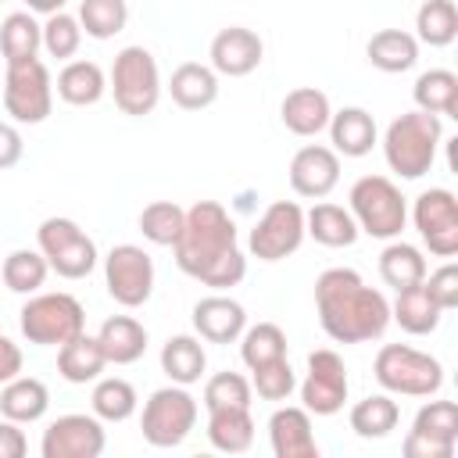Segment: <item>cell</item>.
<instances>
[{"instance_id":"cell-1","label":"cell","mask_w":458,"mask_h":458,"mask_svg":"<svg viewBox=\"0 0 458 458\" xmlns=\"http://www.w3.org/2000/svg\"><path fill=\"white\" fill-rule=\"evenodd\" d=\"M175 265L211 290L240 286L247 276V258L236 240V222L218 200H197L186 208L179 240L172 243Z\"/></svg>"},{"instance_id":"cell-2","label":"cell","mask_w":458,"mask_h":458,"mask_svg":"<svg viewBox=\"0 0 458 458\" xmlns=\"http://www.w3.org/2000/svg\"><path fill=\"white\" fill-rule=\"evenodd\" d=\"M315 311L333 344H369L390 326V301L354 268H326L315 279Z\"/></svg>"},{"instance_id":"cell-3","label":"cell","mask_w":458,"mask_h":458,"mask_svg":"<svg viewBox=\"0 0 458 458\" xmlns=\"http://www.w3.org/2000/svg\"><path fill=\"white\" fill-rule=\"evenodd\" d=\"M444 143V122L429 111H404L383 132V157L401 179H422Z\"/></svg>"},{"instance_id":"cell-4","label":"cell","mask_w":458,"mask_h":458,"mask_svg":"<svg viewBox=\"0 0 458 458\" xmlns=\"http://www.w3.org/2000/svg\"><path fill=\"white\" fill-rule=\"evenodd\" d=\"M347 211L358 222V233L376 240H397L408 222V200L401 186L386 175H361L347 193Z\"/></svg>"},{"instance_id":"cell-5","label":"cell","mask_w":458,"mask_h":458,"mask_svg":"<svg viewBox=\"0 0 458 458\" xmlns=\"http://www.w3.org/2000/svg\"><path fill=\"white\" fill-rule=\"evenodd\" d=\"M372 376L386 394L401 397H433L444 386V365L408 344H383L376 351Z\"/></svg>"},{"instance_id":"cell-6","label":"cell","mask_w":458,"mask_h":458,"mask_svg":"<svg viewBox=\"0 0 458 458\" xmlns=\"http://www.w3.org/2000/svg\"><path fill=\"white\" fill-rule=\"evenodd\" d=\"M18 326H21V336L36 347H61L86 329V311L64 290L29 293V301L18 311Z\"/></svg>"},{"instance_id":"cell-7","label":"cell","mask_w":458,"mask_h":458,"mask_svg":"<svg viewBox=\"0 0 458 458\" xmlns=\"http://www.w3.org/2000/svg\"><path fill=\"white\" fill-rule=\"evenodd\" d=\"M107 89L114 93V107L122 114H132V118L150 114L161 100V72H157L154 54L147 47L118 50L114 64H111Z\"/></svg>"},{"instance_id":"cell-8","label":"cell","mask_w":458,"mask_h":458,"mask_svg":"<svg viewBox=\"0 0 458 458\" xmlns=\"http://www.w3.org/2000/svg\"><path fill=\"white\" fill-rule=\"evenodd\" d=\"M36 247L47 258L50 272H57L61 279H86L97 268V243L75 218H43L36 229Z\"/></svg>"},{"instance_id":"cell-9","label":"cell","mask_w":458,"mask_h":458,"mask_svg":"<svg viewBox=\"0 0 458 458\" xmlns=\"http://www.w3.org/2000/svg\"><path fill=\"white\" fill-rule=\"evenodd\" d=\"M197 415H200L197 397L186 386L168 383L147 397L143 415H140V433L150 447H179L193 433Z\"/></svg>"},{"instance_id":"cell-10","label":"cell","mask_w":458,"mask_h":458,"mask_svg":"<svg viewBox=\"0 0 458 458\" xmlns=\"http://www.w3.org/2000/svg\"><path fill=\"white\" fill-rule=\"evenodd\" d=\"M4 111L18 125H39L54 111V79L39 57L7 64L4 75Z\"/></svg>"},{"instance_id":"cell-11","label":"cell","mask_w":458,"mask_h":458,"mask_svg":"<svg viewBox=\"0 0 458 458\" xmlns=\"http://www.w3.org/2000/svg\"><path fill=\"white\" fill-rule=\"evenodd\" d=\"M107 297L122 308H143L154 293V258L136 243H118L104 258Z\"/></svg>"},{"instance_id":"cell-12","label":"cell","mask_w":458,"mask_h":458,"mask_svg":"<svg viewBox=\"0 0 458 458\" xmlns=\"http://www.w3.org/2000/svg\"><path fill=\"white\" fill-rule=\"evenodd\" d=\"M304 208L297 200H272L247 236V250L258 261H283L304 243Z\"/></svg>"},{"instance_id":"cell-13","label":"cell","mask_w":458,"mask_h":458,"mask_svg":"<svg viewBox=\"0 0 458 458\" xmlns=\"http://www.w3.org/2000/svg\"><path fill=\"white\" fill-rule=\"evenodd\" d=\"M411 222L433 258L458 254V197L444 186H429L411 204Z\"/></svg>"},{"instance_id":"cell-14","label":"cell","mask_w":458,"mask_h":458,"mask_svg":"<svg viewBox=\"0 0 458 458\" xmlns=\"http://www.w3.org/2000/svg\"><path fill=\"white\" fill-rule=\"evenodd\" d=\"M301 390V408H308L311 415H336L347 401V365L333 347H318L308 354V372L297 383Z\"/></svg>"},{"instance_id":"cell-15","label":"cell","mask_w":458,"mask_h":458,"mask_svg":"<svg viewBox=\"0 0 458 458\" xmlns=\"http://www.w3.org/2000/svg\"><path fill=\"white\" fill-rule=\"evenodd\" d=\"M458 447V404L454 401H426L411 429L401 444L404 458H451Z\"/></svg>"},{"instance_id":"cell-16","label":"cell","mask_w":458,"mask_h":458,"mask_svg":"<svg viewBox=\"0 0 458 458\" xmlns=\"http://www.w3.org/2000/svg\"><path fill=\"white\" fill-rule=\"evenodd\" d=\"M104 447H107V433L93 411L57 415L43 429V440H39L43 458H100Z\"/></svg>"},{"instance_id":"cell-17","label":"cell","mask_w":458,"mask_h":458,"mask_svg":"<svg viewBox=\"0 0 458 458\" xmlns=\"http://www.w3.org/2000/svg\"><path fill=\"white\" fill-rule=\"evenodd\" d=\"M340 182V154L326 143H308L290 157V190L304 200H322Z\"/></svg>"},{"instance_id":"cell-18","label":"cell","mask_w":458,"mask_h":458,"mask_svg":"<svg viewBox=\"0 0 458 458\" xmlns=\"http://www.w3.org/2000/svg\"><path fill=\"white\" fill-rule=\"evenodd\" d=\"M208 57H211V68H215L218 75L243 79V75H250V72L265 61V43H261V36H258L254 29H247V25H229V29H222V32H215Z\"/></svg>"},{"instance_id":"cell-19","label":"cell","mask_w":458,"mask_h":458,"mask_svg":"<svg viewBox=\"0 0 458 458\" xmlns=\"http://www.w3.org/2000/svg\"><path fill=\"white\" fill-rule=\"evenodd\" d=\"M193 333L208 344H236L240 333L247 329V311L240 301L225 297L222 290L211 297H200L193 304Z\"/></svg>"},{"instance_id":"cell-20","label":"cell","mask_w":458,"mask_h":458,"mask_svg":"<svg viewBox=\"0 0 458 458\" xmlns=\"http://www.w3.org/2000/svg\"><path fill=\"white\" fill-rule=\"evenodd\" d=\"M268 444L276 458H318L315 429H311V411L286 404L276 408L268 419Z\"/></svg>"},{"instance_id":"cell-21","label":"cell","mask_w":458,"mask_h":458,"mask_svg":"<svg viewBox=\"0 0 458 458\" xmlns=\"http://www.w3.org/2000/svg\"><path fill=\"white\" fill-rule=\"evenodd\" d=\"M329 114H333L329 97L322 89H315V86H297L279 104V118H283L286 132L304 136V140L308 136H318L329 125Z\"/></svg>"},{"instance_id":"cell-22","label":"cell","mask_w":458,"mask_h":458,"mask_svg":"<svg viewBox=\"0 0 458 458\" xmlns=\"http://www.w3.org/2000/svg\"><path fill=\"white\" fill-rule=\"evenodd\" d=\"M326 129H329L333 150L344 154V157H365L376 147V140H379L376 118L365 107H340V111H333Z\"/></svg>"},{"instance_id":"cell-23","label":"cell","mask_w":458,"mask_h":458,"mask_svg":"<svg viewBox=\"0 0 458 458\" xmlns=\"http://www.w3.org/2000/svg\"><path fill=\"white\" fill-rule=\"evenodd\" d=\"M168 93L182 111H204L218 100V72L200 61H182L168 79Z\"/></svg>"},{"instance_id":"cell-24","label":"cell","mask_w":458,"mask_h":458,"mask_svg":"<svg viewBox=\"0 0 458 458\" xmlns=\"http://www.w3.org/2000/svg\"><path fill=\"white\" fill-rule=\"evenodd\" d=\"M97 340L104 347L107 365H132L147 354V329L132 315H111L97 329Z\"/></svg>"},{"instance_id":"cell-25","label":"cell","mask_w":458,"mask_h":458,"mask_svg":"<svg viewBox=\"0 0 458 458\" xmlns=\"http://www.w3.org/2000/svg\"><path fill=\"white\" fill-rule=\"evenodd\" d=\"M107 369V358H104V347L97 336H89L86 329L79 336H72L68 344L57 347V372L61 379L82 386V383H93L100 379V372Z\"/></svg>"},{"instance_id":"cell-26","label":"cell","mask_w":458,"mask_h":458,"mask_svg":"<svg viewBox=\"0 0 458 458\" xmlns=\"http://www.w3.org/2000/svg\"><path fill=\"white\" fill-rule=\"evenodd\" d=\"M50 408V390L36 376H14L0 390V415L11 422H39Z\"/></svg>"},{"instance_id":"cell-27","label":"cell","mask_w":458,"mask_h":458,"mask_svg":"<svg viewBox=\"0 0 458 458\" xmlns=\"http://www.w3.org/2000/svg\"><path fill=\"white\" fill-rule=\"evenodd\" d=\"M440 304L429 297L426 283H415V286H404L397 290V301L390 304V322H397L404 333L411 336H429L437 326H440Z\"/></svg>"},{"instance_id":"cell-28","label":"cell","mask_w":458,"mask_h":458,"mask_svg":"<svg viewBox=\"0 0 458 458\" xmlns=\"http://www.w3.org/2000/svg\"><path fill=\"white\" fill-rule=\"evenodd\" d=\"M365 57H369L372 68H379L386 75H397V72H408L419 61V39L404 29H379L365 43Z\"/></svg>"},{"instance_id":"cell-29","label":"cell","mask_w":458,"mask_h":458,"mask_svg":"<svg viewBox=\"0 0 458 458\" xmlns=\"http://www.w3.org/2000/svg\"><path fill=\"white\" fill-rule=\"evenodd\" d=\"M57 97L72 107H89L107 93V75L97 61H68L54 82Z\"/></svg>"},{"instance_id":"cell-30","label":"cell","mask_w":458,"mask_h":458,"mask_svg":"<svg viewBox=\"0 0 458 458\" xmlns=\"http://www.w3.org/2000/svg\"><path fill=\"white\" fill-rule=\"evenodd\" d=\"M208 369V351L200 344V336H190V333H179V336H168L161 344V372L179 383V386H190L204 376Z\"/></svg>"},{"instance_id":"cell-31","label":"cell","mask_w":458,"mask_h":458,"mask_svg":"<svg viewBox=\"0 0 458 458\" xmlns=\"http://www.w3.org/2000/svg\"><path fill=\"white\" fill-rule=\"evenodd\" d=\"M304 233L322 243V247H351L358 240V222L351 218L347 208L340 204H329V200H318L311 211H304Z\"/></svg>"},{"instance_id":"cell-32","label":"cell","mask_w":458,"mask_h":458,"mask_svg":"<svg viewBox=\"0 0 458 458\" xmlns=\"http://www.w3.org/2000/svg\"><path fill=\"white\" fill-rule=\"evenodd\" d=\"M208 444L225 454H243L254 444L250 408H211L208 411Z\"/></svg>"},{"instance_id":"cell-33","label":"cell","mask_w":458,"mask_h":458,"mask_svg":"<svg viewBox=\"0 0 458 458\" xmlns=\"http://www.w3.org/2000/svg\"><path fill=\"white\" fill-rule=\"evenodd\" d=\"M411 100L419 111L440 114V118H458V75L451 68H429L415 79Z\"/></svg>"},{"instance_id":"cell-34","label":"cell","mask_w":458,"mask_h":458,"mask_svg":"<svg viewBox=\"0 0 458 458\" xmlns=\"http://www.w3.org/2000/svg\"><path fill=\"white\" fill-rule=\"evenodd\" d=\"M347 422L361 440H383V437H390L397 429L401 408H397V401L390 394H369L358 404H351Z\"/></svg>"},{"instance_id":"cell-35","label":"cell","mask_w":458,"mask_h":458,"mask_svg":"<svg viewBox=\"0 0 458 458\" xmlns=\"http://www.w3.org/2000/svg\"><path fill=\"white\" fill-rule=\"evenodd\" d=\"M379 279L394 290H404V286H415L426 279V258L415 243H404V240H390L383 250H379Z\"/></svg>"},{"instance_id":"cell-36","label":"cell","mask_w":458,"mask_h":458,"mask_svg":"<svg viewBox=\"0 0 458 458\" xmlns=\"http://www.w3.org/2000/svg\"><path fill=\"white\" fill-rule=\"evenodd\" d=\"M43 47V25L32 18V11H14L0 25V54L7 64L36 57Z\"/></svg>"},{"instance_id":"cell-37","label":"cell","mask_w":458,"mask_h":458,"mask_svg":"<svg viewBox=\"0 0 458 458\" xmlns=\"http://www.w3.org/2000/svg\"><path fill=\"white\" fill-rule=\"evenodd\" d=\"M140 397H136V386L122 376H104V379H93V394H89V408L100 422H125L132 419Z\"/></svg>"},{"instance_id":"cell-38","label":"cell","mask_w":458,"mask_h":458,"mask_svg":"<svg viewBox=\"0 0 458 458\" xmlns=\"http://www.w3.org/2000/svg\"><path fill=\"white\" fill-rule=\"evenodd\" d=\"M0 276H4V286H7L11 293L29 297V293H39V290H43V283H47V276H50V265H47V258L39 254V247H36V250L18 247V250H11V254L4 258Z\"/></svg>"},{"instance_id":"cell-39","label":"cell","mask_w":458,"mask_h":458,"mask_svg":"<svg viewBox=\"0 0 458 458\" xmlns=\"http://www.w3.org/2000/svg\"><path fill=\"white\" fill-rule=\"evenodd\" d=\"M458 36L454 0H422L415 11V39L426 47H451Z\"/></svg>"},{"instance_id":"cell-40","label":"cell","mask_w":458,"mask_h":458,"mask_svg":"<svg viewBox=\"0 0 458 458\" xmlns=\"http://www.w3.org/2000/svg\"><path fill=\"white\" fill-rule=\"evenodd\" d=\"M240 358L247 369L268 365L276 358H286V333L276 322H258L240 333Z\"/></svg>"},{"instance_id":"cell-41","label":"cell","mask_w":458,"mask_h":458,"mask_svg":"<svg viewBox=\"0 0 458 458\" xmlns=\"http://www.w3.org/2000/svg\"><path fill=\"white\" fill-rule=\"evenodd\" d=\"M75 18L89 39H111L129 25V4L125 0H82Z\"/></svg>"},{"instance_id":"cell-42","label":"cell","mask_w":458,"mask_h":458,"mask_svg":"<svg viewBox=\"0 0 458 458\" xmlns=\"http://www.w3.org/2000/svg\"><path fill=\"white\" fill-rule=\"evenodd\" d=\"M182 222H186V208H179L175 200H154L140 211V233L157 247H172L182 233Z\"/></svg>"},{"instance_id":"cell-43","label":"cell","mask_w":458,"mask_h":458,"mask_svg":"<svg viewBox=\"0 0 458 458\" xmlns=\"http://www.w3.org/2000/svg\"><path fill=\"white\" fill-rule=\"evenodd\" d=\"M82 47V25L75 14L68 11H57V14H47L43 21V50L57 61H72Z\"/></svg>"},{"instance_id":"cell-44","label":"cell","mask_w":458,"mask_h":458,"mask_svg":"<svg viewBox=\"0 0 458 458\" xmlns=\"http://www.w3.org/2000/svg\"><path fill=\"white\" fill-rule=\"evenodd\" d=\"M250 379L240 372H215L204 383V408H250Z\"/></svg>"},{"instance_id":"cell-45","label":"cell","mask_w":458,"mask_h":458,"mask_svg":"<svg viewBox=\"0 0 458 458\" xmlns=\"http://www.w3.org/2000/svg\"><path fill=\"white\" fill-rule=\"evenodd\" d=\"M250 390L261 397V401H286L293 390H297V372L290 369L286 358H276L268 365H258L250 369Z\"/></svg>"},{"instance_id":"cell-46","label":"cell","mask_w":458,"mask_h":458,"mask_svg":"<svg viewBox=\"0 0 458 458\" xmlns=\"http://www.w3.org/2000/svg\"><path fill=\"white\" fill-rule=\"evenodd\" d=\"M426 290H429V297L440 304V311H454L458 308V265L447 258L437 272H426Z\"/></svg>"},{"instance_id":"cell-47","label":"cell","mask_w":458,"mask_h":458,"mask_svg":"<svg viewBox=\"0 0 458 458\" xmlns=\"http://www.w3.org/2000/svg\"><path fill=\"white\" fill-rule=\"evenodd\" d=\"M25 451H29V440L21 433V422L0 419V458H25Z\"/></svg>"},{"instance_id":"cell-48","label":"cell","mask_w":458,"mask_h":458,"mask_svg":"<svg viewBox=\"0 0 458 458\" xmlns=\"http://www.w3.org/2000/svg\"><path fill=\"white\" fill-rule=\"evenodd\" d=\"M25 154V143H21V132L7 122H0V172L4 168H14Z\"/></svg>"},{"instance_id":"cell-49","label":"cell","mask_w":458,"mask_h":458,"mask_svg":"<svg viewBox=\"0 0 458 458\" xmlns=\"http://www.w3.org/2000/svg\"><path fill=\"white\" fill-rule=\"evenodd\" d=\"M21 365H25L21 347H18L11 336H4V333H0V386H4L7 379L21 376Z\"/></svg>"},{"instance_id":"cell-50","label":"cell","mask_w":458,"mask_h":458,"mask_svg":"<svg viewBox=\"0 0 458 458\" xmlns=\"http://www.w3.org/2000/svg\"><path fill=\"white\" fill-rule=\"evenodd\" d=\"M25 4L32 14H57V11H64L68 0H25Z\"/></svg>"},{"instance_id":"cell-51","label":"cell","mask_w":458,"mask_h":458,"mask_svg":"<svg viewBox=\"0 0 458 458\" xmlns=\"http://www.w3.org/2000/svg\"><path fill=\"white\" fill-rule=\"evenodd\" d=\"M0 4H4V0H0Z\"/></svg>"}]
</instances>
